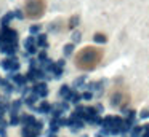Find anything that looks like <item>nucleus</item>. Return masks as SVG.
I'll use <instances>...</instances> for the list:
<instances>
[{
  "label": "nucleus",
  "instance_id": "20",
  "mask_svg": "<svg viewBox=\"0 0 149 137\" xmlns=\"http://www.w3.org/2000/svg\"><path fill=\"white\" fill-rule=\"evenodd\" d=\"M72 40H74V41L80 40V32H74V34H72Z\"/></svg>",
  "mask_w": 149,
  "mask_h": 137
},
{
  "label": "nucleus",
  "instance_id": "1",
  "mask_svg": "<svg viewBox=\"0 0 149 137\" xmlns=\"http://www.w3.org/2000/svg\"><path fill=\"white\" fill-rule=\"evenodd\" d=\"M104 53L101 48L96 46H85L80 50L75 56V65L80 70H93L98 64L101 62Z\"/></svg>",
  "mask_w": 149,
  "mask_h": 137
},
{
  "label": "nucleus",
  "instance_id": "4",
  "mask_svg": "<svg viewBox=\"0 0 149 137\" xmlns=\"http://www.w3.org/2000/svg\"><path fill=\"white\" fill-rule=\"evenodd\" d=\"M0 67L3 70H10V72H18V69H19V62H18L16 57H8V59H3L2 62H0Z\"/></svg>",
  "mask_w": 149,
  "mask_h": 137
},
{
  "label": "nucleus",
  "instance_id": "10",
  "mask_svg": "<svg viewBox=\"0 0 149 137\" xmlns=\"http://www.w3.org/2000/svg\"><path fill=\"white\" fill-rule=\"evenodd\" d=\"M36 45L37 46H47V35H37Z\"/></svg>",
  "mask_w": 149,
  "mask_h": 137
},
{
  "label": "nucleus",
  "instance_id": "19",
  "mask_svg": "<svg viewBox=\"0 0 149 137\" xmlns=\"http://www.w3.org/2000/svg\"><path fill=\"white\" fill-rule=\"evenodd\" d=\"M29 32H31V34H39V32H40V25H31V29H29Z\"/></svg>",
  "mask_w": 149,
  "mask_h": 137
},
{
  "label": "nucleus",
  "instance_id": "9",
  "mask_svg": "<svg viewBox=\"0 0 149 137\" xmlns=\"http://www.w3.org/2000/svg\"><path fill=\"white\" fill-rule=\"evenodd\" d=\"M13 18H15V16H13V11H11V13H8V14H5L3 18H2V21H0L2 27H8V22H10Z\"/></svg>",
  "mask_w": 149,
  "mask_h": 137
},
{
  "label": "nucleus",
  "instance_id": "5",
  "mask_svg": "<svg viewBox=\"0 0 149 137\" xmlns=\"http://www.w3.org/2000/svg\"><path fill=\"white\" fill-rule=\"evenodd\" d=\"M32 92L37 96V97H45V96L48 94V89H47L45 83H37V85L32 88Z\"/></svg>",
  "mask_w": 149,
  "mask_h": 137
},
{
  "label": "nucleus",
  "instance_id": "11",
  "mask_svg": "<svg viewBox=\"0 0 149 137\" xmlns=\"http://www.w3.org/2000/svg\"><path fill=\"white\" fill-rule=\"evenodd\" d=\"M39 112L40 113H50V112H52V105H50L48 102H43V104L39 107Z\"/></svg>",
  "mask_w": 149,
  "mask_h": 137
},
{
  "label": "nucleus",
  "instance_id": "12",
  "mask_svg": "<svg viewBox=\"0 0 149 137\" xmlns=\"http://www.w3.org/2000/svg\"><path fill=\"white\" fill-rule=\"evenodd\" d=\"M71 94V88H69V86H61V89H59V96H63V97H66L68 99V96Z\"/></svg>",
  "mask_w": 149,
  "mask_h": 137
},
{
  "label": "nucleus",
  "instance_id": "14",
  "mask_svg": "<svg viewBox=\"0 0 149 137\" xmlns=\"http://www.w3.org/2000/svg\"><path fill=\"white\" fill-rule=\"evenodd\" d=\"M95 41H100V43H104L106 41V35L104 34H95Z\"/></svg>",
  "mask_w": 149,
  "mask_h": 137
},
{
  "label": "nucleus",
  "instance_id": "21",
  "mask_svg": "<svg viewBox=\"0 0 149 137\" xmlns=\"http://www.w3.org/2000/svg\"><path fill=\"white\" fill-rule=\"evenodd\" d=\"M84 97H85V99H90V97H91V94H90V92H85Z\"/></svg>",
  "mask_w": 149,
  "mask_h": 137
},
{
  "label": "nucleus",
  "instance_id": "3",
  "mask_svg": "<svg viewBox=\"0 0 149 137\" xmlns=\"http://www.w3.org/2000/svg\"><path fill=\"white\" fill-rule=\"evenodd\" d=\"M128 101H130V94L125 88H119V86H117V88L111 92V102H112V105L123 107L125 104H128Z\"/></svg>",
  "mask_w": 149,
  "mask_h": 137
},
{
  "label": "nucleus",
  "instance_id": "18",
  "mask_svg": "<svg viewBox=\"0 0 149 137\" xmlns=\"http://www.w3.org/2000/svg\"><path fill=\"white\" fill-rule=\"evenodd\" d=\"M13 16H15V18H18V19H23V18H24V13L21 11V10H15V11H13Z\"/></svg>",
  "mask_w": 149,
  "mask_h": 137
},
{
  "label": "nucleus",
  "instance_id": "6",
  "mask_svg": "<svg viewBox=\"0 0 149 137\" xmlns=\"http://www.w3.org/2000/svg\"><path fill=\"white\" fill-rule=\"evenodd\" d=\"M8 80L15 81L18 86H23L24 83L27 81V78H26V76H24V75H21V73H18V72H16V73H11V75H8Z\"/></svg>",
  "mask_w": 149,
  "mask_h": 137
},
{
  "label": "nucleus",
  "instance_id": "16",
  "mask_svg": "<svg viewBox=\"0 0 149 137\" xmlns=\"http://www.w3.org/2000/svg\"><path fill=\"white\" fill-rule=\"evenodd\" d=\"M77 24H79V16H72L69 19V27H75Z\"/></svg>",
  "mask_w": 149,
  "mask_h": 137
},
{
  "label": "nucleus",
  "instance_id": "13",
  "mask_svg": "<svg viewBox=\"0 0 149 137\" xmlns=\"http://www.w3.org/2000/svg\"><path fill=\"white\" fill-rule=\"evenodd\" d=\"M19 121H21V118L18 116V113H16V115H11V120H10V124H11V126H16V124H19Z\"/></svg>",
  "mask_w": 149,
  "mask_h": 137
},
{
  "label": "nucleus",
  "instance_id": "17",
  "mask_svg": "<svg viewBox=\"0 0 149 137\" xmlns=\"http://www.w3.org/2000/svg\"><path fill=\"white\" fill-rule=\"evenodd\" d=\"M72 50H74V45H66V46H64V54H66V56H69V54L72 53Z\"/></svg>",
  "mask_w": 149,
  "mask_h": 137
},
{
  "label": "nucleus",
  "instance_id": "15",
  "mask_svg": "<svg viewBox=\"0 0 149 137\" xmlns=\"http://www.w3.org/2000/svg\"><path fill=\"white\" fill-rule=\"evenodd\" d=\"M37 99H39V97H37L36 94H32V96H29V97H26V104L27 105H34V102H36Z\"/></svg>",
  "mask_w": 149,
  "mask_h": 137
},
{
  "label": "nucleus",
  "instance_id": "2",
  "mask_svg": "<svg viewBox=\"0 0 149 137\" xmlns=\"http://www.w3.org/2000/svg\"><path fill=\"white\" fill-rule=\"evenodd\" d=\"M47 8V0H26L24 2V16L31 19H37L43 16Z\"/></svg>",
  "mask_w": 149,
  "mask_h": 137
},
{
  "label": "nucleus",
  "instance_id": "8",
  "mask_svg": "<svg viewBox=\"0 0 149 137\" xmlns=\"http://www.w3.org/2000/svg\"><path fill=\"white\" fill-rule=\"evenodd\" d=\"M23 105V99H18V101H15L13 104H11V115H16L18 110H19V107Z\"/></svg>",
  "mask_w": 149,
  "mask_h": 137
},
{
  "label": "nucleus",
  "instance_id": "7",
  "mask_svg": "<svg viewBox=\"0 0 149 137\" xmlns=\"http://www.w3.org/2000/svg\"><path fill=\"white\" fill-rule=\"evenodd\" d=\"M0 51L5 54H10L11 57L15 56V53H16V45H2L0 46Z\"/></svg>",
  "mask_w": 149,
  "mask_h": 137
}]
</instances>
